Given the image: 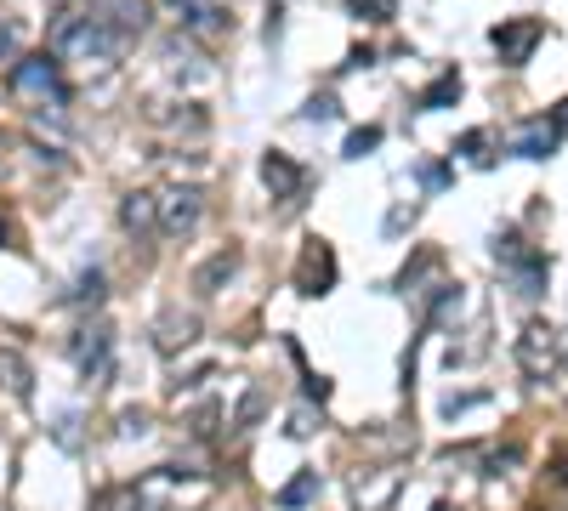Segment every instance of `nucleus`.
Segmentation results:
<instances>
[{
	"instance_id": "obj_1",
	"label": "nucleus",
	"mask_w": 568,
	"mask_h": 511,
	"mask_svg": "<svg viewBox=\"0 0 568 511\" xmlns=\"http://www.w3.org/2000/svg\"><path fill=\"white\" fill-rule=\"evenodd\" d=\"M125 46H131V40H125L97 6H91V12H57V23H52V52L63 57V63H114Z\"/></svg>"
},
{
	"instance_id": "obj_2",
	"label": "nucleus",
	"mask_w": 568,
	"mask_h": 511,
	"mask_svg": "<svg viewBox=\"0 0 568 511\" xmlns=\"http://www.w3.org/2000/svg\"><path fill=\"white\" fill-rule=\"evenodd\" d=\"M6 86H12V97H29V103H63L69 91H63V74H57V52H35V57H18L12 63V74H6Z\"/></svg>"
},
{
	"instance_id": "obj_3",
	"label": "nucleus",
	"mask_w": 568,
	"mask_h": 511,
	"mask_svg": "<svg viewBox=\"0 0 568 511\" xmlns=\"http://www.w3.org/2000/svg\"><path fill=\"white\" fill-rule=\"evenodd\" d=\"M495 262L512 273V284H517V296H540L546 290V256L534 245H523V233H512V228H500L495 233Z\"/></svg>"
},
{
	"instance_id": "obj_4",
	"label": "nucleus",
	"mask_w": 568,
	"mask_h": 511,
	"mask_svg": "<svg viewBox=\"0 0 568 511\" xmlns=\"http://www.w3.org/2000/svg\"><path fill=\"white\" fill-rule=\"evenodd\" d=\"M336 273H341V262H336V245L330 239H302V256H296V296H307V301H319V296H330L336 290Z\"/></svg>"
},
{
	"instance_id": "obj_5",
	"label": "nucleus",
	"mask_w": 568,
	"mask_h": 511,
	"mask_svg": "<svg viewBox=\"0 0 568 511\" xmlns=\"http://www.w3.org/2000/svg\"><path fill=\"white\" fill-rule=\"evenodd\" d=\"M540 35H546L540 18H500L495 29H489V46H495V57L506 69H523L534 57V46H540Z\"/></svg>"
},
{
	"instance_id": "obj_6",
	"label": "nucleus",
	"mask_w": 568,
	"mask_h": 511,
	"mask_svg": "<svg viewBox=\"0 0 568 511\" xmlns=\"http://www.w3.org/2000/svg\"><path fill=\"white\" fill-rule=\"evenodd\" d=\"M199 216H205V194L177 182V188H165L160 194V233L165 239H188L199 228Z\"/></svg>"
},
{
	"instance_id": "obj_7",
	"label": "nucleus",
	"mask_w": 568,
	"mask_h": 511,
	"mask_svg": "<svg viewBox=\"0 0 568 511\" xmlns=\"http://www.w3.org/2000/svg\"><path fill=\"white\" fill-rule=\"evenodd\" d=\"M262 182H267V194L279 199L284 211H296L302 194H307V171L290 154H279V148H267V154H262Z\"/></svg>"
},
{
	"instance_id": "obj_8",
	"label": "nucleus",
	"mask_w": 568,
	"mask_h": 511,
	"mask_svg": "<svg viewBox=\"0 0 568 511\" xmlns=\"http://www.w3.org/2000/svg\"><path fill=\"white\" fill-rule=\"evenodd\" d=\"M517 364H523L529 381H546L557 370V330L551 324H523V335H517Z\"/></svg>"
},
{
	"instance_id": "obj_9",
	"label": "nucleus",
	"mask_w": 568,
	"mask_h": 511,
	"mask_svg": "<svg viewBox=\"0 0 568 511\" xmlns=\"http://www.w3.org/2000/svg\"><path fill=\"white\" fill-rule=\"evenodd\" d=\"M108 353H114V330H108L103 318H97V324H80V330L69 335V358H74L80 375H103Z\"/></svg>"
},
{
	"instance_id": "obj_10",
	"label": "nucleus",
	"mask_w": 568,
	"mask_h": 511,
	"mask_svg": "<svg viewBox=\"0 0 568 511\" xmlns=\"http://www.w3.org/2000/svg\"><path fill=\"white\" fill-rule=\"evenodd\" d=\"M199 341V313H182V307H165L160 318H154V347H160L165 358L182 353V347H194Z\"/></svg>"
},
{
	"instance_id": "obj_11",
	"label": "nucleus",
	"mask_w": 568,
	"mask_h": 511,
	"mask_svg": "<svg viewBox=\"0 0 568 511\" xmlns=\"http://www.w3.org/2000/svg\"><path fill=\"white\" fill-rule=\"evenodd\" d=\"M182 29L194 40H222L233 35V12L222 0H199V6H182Z\"/></svg>"
},
{
	"instance_id": "obj_12",
	"label": "nucleus",
	"mask_w": 568,
	"mask_h": 511,
	"mask_svg": "<svg viewBox=\"0 0 568 511\" xmlns=\"http://www.w3.org/2000/svg\"><path fill=\"white\" fill-rule=\"evenodd\" d=\"M120 228L131 239H154L160 233V194H125L120 199Z\"/></svg>"
},
{
	"instance_id": "obj_13",
	"label": "nucleus",
	"mask_w": 568,
	"mask_h": 511,
	"mask_svg": "<svg viewBox=\"0 0 568 511\" xmlns=\"http://www.w3.org/2000/svg\"><path fill=\"white\" fill-rule=\"evenodd\" d=\"M551 148H557V125L551 120H523L512 131V154L517 159H551Z\"/></svg>"
},
{
	"instance_id": "obj_14",
	"label": "nucleus",
	"mask_w": 568,
	"mask_h": 511,
	"mask_svg": "<svg viewBox=\"0 0 568 511\" xmlns=\"http://www.w3.org/2000/svg\"><path fill=\"white\" fill-rule=\"evenodd\" d=\"M0 392H6V398H18V404L35 398V370H29V358L12 353V347H0Z\"/></svg>"
},
{
	"instance_id": "obj_15",
	"label": "nucleus",
	"mask_w": 568,
	"mask_h": 511,
	"mask_svg": "<svg viewBox=\"0 0 568 511\" xmlns=\"http://www.w3.org/2000/svg\"><path fill=\"white\" fill-rule=\"evenodd\" d=\"M91 6H97L125 40H137L142 29H148V0H91Z\"/></svg>"
},
{
	"instance_id": "obj_16",
	"label": "nucleus",
	"mask_w": 568,
	"mask_h": 511,
	"mask_svg": "<svg viewBox=\"0 0 568 511\" xmlns=\"http://www.w3.org/2000/svg\"><path fill=\"white\" fill-rule=\"evenodd\" d=\"M239 262H245V256H239L233 245H222V250L211 256V262H199V273H194V290H199V296H216V290H222V284H228L233 273H239Z\"/></svg>"
},
{
	"instance_id": "obj_17",
	"label": "nucleus",
	"mask_w": 568,
	"mask_h": 511,
	"mask_svg": "<svg viewBox=\"0 0 568 511\" xmlns=\"http://www.w3.org/2000/svg\"><path fill=\"white\" fill-rule=\"evenodd\" d=\"M319 489H324V477L313 472V466H302V472H296L279 494H273V506H279V511H302V506H313V500H319Z\"/></svg>"
},
{
	"instance_id": "obj_18",
	"label": "nucleus",
	"mask_w": 568,
	"mask_h": 511,
	"mask_svg": "<svg viewBox=\"0 0 568 511\" xmlns=\"http://www.w3.org/2000/svg\"><path fill=\"white\" fill-rule=\"evenodd\" d=\"M63 301H69V307H97V301H103V267H86V273L63 290Z\"/></svg>"
},
{
	"instance_id": "obj_19",
	"label": "nucleus",
	"mask_w": 568,
	"mask_h": 511,
	"mask_svg": "<svg viewBox=\"0 0 568 511\" xmlns=\"http://www.w3.org/2000/svg\"><path fill=\"white\" fill-rule=\"evenodd\" d=\"M455 97H461V74L449 69V74H438V80L421 91V103H415V108H426V114H432V108H449Z\"/></svg>"
},
{
	"instance_id": "obj_20",
	"label": "nucleus",
	"mask_w": 568,
	"mask_h": 511,
	"mask_svg": "<svg viewBox=\"0 0 568 511\" xmlns=\"http://www.w3.org/2000/svg\"><path fill=\"white\" fill-rule=\"evenodd\" d=\"M262 415H267V387H245V398L233 409V432H250Z\"/></svg>"
},
{
	"instance_id": "obj_21",
	"label": "nucleus",
	"mask_w": 568,
	"mask_h": 511,
	"mask_svg": "<svg viewBox=\"0 0 568 511\" xmlns=\"http://www.w3.org/2000/svg\"><path fill=\"white\" fill-rule=\"evenodd\" d=\"M432 267H438V250H421L415 262H404V273H398V290H404V296H421V279L432 273Z\"/></svg>"
},
{
	"instance_id": "obj_22",
	"label": "nucleus",
	"mask_w": 568,
	"mask_h": 511,
	"mask_svg": "<svg viewBox=\"0 0 568 511\" xmlns=\"http://www.w3.org/2000/svg\"><path fill=\"white\" fill-rule=\"evenodd\" d=\"M91 511H148V500H142V489H103L91 500Z\"/></svg>"
},
{
	"instance_id": "obj_23",
	"label": "nucleus",
	"mask_w": 568,
	"mask_h": 511,
	"mask_svg": "<svg viewBox=\"0 0 568 511\" xmlns=\"http://www.w3.org/2000/svg\"><path fill=\"white\" fill-rule=\"evenodd\" d=\"M347 12L364 23H387V18H398V0H347Z\"/></svg>"
},
{
	"instance_id": "obj_24",
	"label": "nucleus",
	"mask_w": 568,
	"mask_h": 511,
	"mask_svg": "<svg viewBox=\"0 0 568 511\" xmlns=\"http://www.w3.org/2000/svg\"><path fill=\"white\" fill-rule=\"evenodd\" d=\"M489 142H495V137H489V131L478 125V131H466V137L455 142V154H461V159H472V165H489Z\"/></svg>"
},
{
	"instance_id": "obj_25",
	"label": "nucleus",
	"mask_w": 568,
	"mask_h": 511,
	"mask_svg": "<svg viewBox=\"0 0 568 511\" xmlns=\"http://www.w3.org/2000/svg\"><path fill=\"white\" fill-rule=\"evenodd\" d=\"M375 148H381V125H358L341 154H347V159H364V154H375Z\"/></svg>"
},
{
	"instance_id": "obj_26",
	"label": "nucleus",
	"mask_w": 568,
	"mask_h": 511,
	"mask_svg": "<svg viewBox=\"0 0 568 511\" xmlns=\"http://www.w3.org/2000/svg\"><path fill=\"white\" fill-rule=\"evenodd\" d=\"M114 438H148V409H120Z\"/></svg>"
},
{
	"instance_id": "obj_27",
	"label": "nucleus",
	"mask_w": 568,
	"mask_h": 511,
	"mask_svg": "<svg viewBox=\"0 0 568 511\" xmlns=\"http://www.w3.org/2000/svg\"><path fill=\"white\" fill-rule=\"evenodd\" d=\"M336 114H341V103H336V97H330V91H324V97H307V108H302V120H336Z\"/></svg>"
},
{
	"instance_id": "obj_28",
	"label": "nucleus",
	"mask_w": 568,
	"mask_h": 511,
	"mask_svg": "<svg viewBox=\"0 0 568 511\" xmlns=\"http://www.w3.org/2000/svg\"><path fill=\"white\" fill-rule=\"evenodd\" d=\"M313 421H319V415H313V398H307L302 409H290V426H284V432H290V438H313Z\"/></svg>"
},
{
	"instance_id": "obj_29",
	"label": "nucleus",
	"mask_w": 568,
	"mask_h": 511,
	"mask_svg": "<svg viewBox=\"0 0 568 511\" xmlns=\"http://www.w3.org/2000/svg\"><path fill=\"white\" fill-rule=\"evenodd\" d=\"M449 182H455V171H449L444 159H432V165H421V188H432V194H438V188H449Z\"/></svg>"
},
{
	"instance_id": "obj_30",
	"label": "nucleus",
	"mask_w": 568,
	"mask_h": 511,
	"mask_svg": "<svg viewBox=\"0 0 568 511\" xmlns=\"http://www.w3.org/2000/svg\"><path fill=\"white\" fill-rule=\"evenodd\" d=\"M57 443H63V449L80 443V415H57Z\"/></svg>"
},
{
	"instance_id": "obj_31",
	"label": "nucleus",
	"mask_w": 568,
	"mask_h": 511,
	"mask_svg": "<svg viewBox=\"0 0 568 511\" xmlns=\"http://www.w3.org/2000/svg\"><path fill=\"white\" fill-rule=\"evenodd\" d=\"M421 216V205H392V216H387V233H404L409 222Z\"/></svg>"
},
{
	"instance_id": "obj_32",
	"label": "nucleus",
	"mask_w": 568,
	"mask_h": 511,
	"mask_svg": "<svg viewBox=\"0 0 568 511\" xmlns=\"http://www.w3.org/2000/svg\"><path fill=\"white\" fill-rule=\"evenodd\" d=\"M546 120H551V125H557V137H568V97H563V103H557V108H551Z\"/></svg>"
},
{
	"instance_id": "obj_33",
	"label": "nucleus",
	"mask_w": 568,
	"mask_h": 511,
	"mask_svg": "<svg viewBox=\"0 0 568 511\" xmlns=\"http://www.w3.org/2000/svg\"><path fill=\"white\" fill-rule=\"evenodd\" d=\"M12 46H18V29H12V23H0V57H12Z\"/></svg>"
},
{
	"instance_id": "obj_34",
	"label": "nucleus",
	"mask_w": 568,
	"mask_h": 511,
	"mask_svg": "<svg viewBox=\"0 0 568 511\" xmlns=\"http://www.w3.org/2000/svg\"><path fill=\"white\" fill-rule=\"evenodd\" d=\"M171 6H177V12H182V6H199V0H171Z\"/></svg>"
},
{
	"instance_id": "obj_35",
	"label": "nucleus",
	"mask_w": 568,
	"mask_h": 511,
	"mask_svg": "<svg viewBox=\"0 0 568 511\" xmlns=\"http://www.w3.org/2000/svg\"><path fill=\"white\" fill-rule=\"evenodd\" d=\"M432 511H455V506H449V500H438V506H432Z\"/></svg>"
},
{
	"instance_id": "obj_36",
	"label": "nucleus",
	"mask_w": 568,
	"mask_h": 511,
	"mask_svg": "<svg viewBox=\"0 0 568 511\" xmlns=\"http://www.w3.org/2000/svg\"><path fill=\"white\" fill-rule=\"evenodd\" d=\"M0 239H6V222H0Z\"/></svg>"
}]
</instances>
